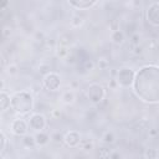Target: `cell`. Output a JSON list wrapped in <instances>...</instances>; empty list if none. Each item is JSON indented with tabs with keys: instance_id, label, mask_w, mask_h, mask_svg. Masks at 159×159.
Returning a JSON list of instances; mask_svg holds the SVG:
<instances>
[{
	"instance_id": "30",
	"label": "cell",
	"mask_w": 159,
	"mask_h": 159,
	"mask_svg": "<svg viewBox=\"0 0 159 159\" xmlns=\"http://www.w3.org/2000/svg\"><path fill=\"white\" fill-rule=\"evenodd\" d=\"M93 66H94V65H93V62H92L91 60H87V61L84 62V68H86L87 71H91V70L93 68Z\"/></svg>"
},
{
	"instance_id": "20",
	"label": "cell",
	"mask_w": 159,
	"mask_h": 159,
	"mask_svg": "<svg viewBox=\"0 0 159 159\" xmlns=\"http://www.w3.org/2000/svg\"><path fill=\"white\" fill-rule=\"evenodd\" d=\"M71 41H72V36H71L70 34H63V35H61V36L58 37V45H60V46H66V47H68V45L71 43Z\"/></svg>"
},
{
	"instance_id": "12",
	"label": "cell",
	"mask_w": 159,
	"mask_h": 159,
	"mask_svg": "<svg viewBox=\"0 0 159 159\" xmlns=\"http://www.w3.org/2000/svg\"><path fill=\"white\" fill-rule=\"evenodd\" d=\"M61 102L67 106H72L76 102V93L73 89H66L61 93Z\"/></svg>"
},
{
	"instance_id": "10",
	"label": "cell",
	"mask_w": 159,
	"mask_h": 159,
	"mask_svg": "<svg viewBox=\"0 0 159 159\" xmlns=\"http://www.w3.org/2000/svg\"><path fill=\"white\" fill-rule=\"evenodd\" d=\"M98 4L97 0H70L68 5L75 10H88Z\"/></svg>"
},
{
	"instance_id": "24",
	"label": "cell",
	"mask_w": 159,
	"mask_h": 159,
	"mask_svg": "<svg viewBox=\"0 0 159 159\" xmlns=\"http://www.w3.org/2000/svg\"><path fill=\"white\" fill-rule=\"evenodd\" d=\"M97 66H98V68H99V70L106 71V70H108V68H109L111 63H109V61H108L106 57H99V58L97 60Z\"/></svg>"
},
{
	"instance_id": "23",
	"label": "cell",
	"mask_w": 159,
	"mask_h": 159,
	"mask_svg": "<svg viewBox=\"0 0 159 159\" xmlns=\"http://www.w3.org/2000/svg\"><path fill=\"white\" fill-rule=\"evenodd\" d=\"M6 73L10 76V77H14V76H16L17 73H19V66L16 65V63H9L7 66H6Z\"/></svg>"
},
{
	"instance_id": "4",
	"label": "cell",
	"mask_w": 159,
	"mask_h": 159,
	"mask_svg": "<svg viewBox=\"0 0 159 159\" xmlns=\"http://www.w3.org/2000/svg\"><path fill=\"white\" fill-rule=\"evenodd\" d=\"M86 96L88 98V101L93 104H98L101 103L104 97H106V89L102 84L94 82V83H91L88 87H87V91H86Z\"/></svg>"
},
{
	"instance_id": "11",
	"label": "cell",
	"mask_w": 159,
	"mask_h": 159,
	"mask_svg": "<svg viewBox=\"0 0 159 159\" xmlns=\"http://www.w3.org/2000/svg\"><path fill=\"white\" fill-rule=\"evenodd\" d=\"M35 143H36V147H45L48 144V142L51 140V135L47 134L45 130H41V132H36L35 133Z\"/></svg>"
},
{
	"instance_id": "7",
	"label": "cell",
	"mask_w": 159,
	"mask_h": 159,
	"mask_svg": "<svg viewBox=\"0 0 159 159\" xmlns=\"http://www.w3.org/2000/svg\"><path fill=\"white\" fill-rule=\"evenodd\" d=\"M30 127H29V123L27 120L22 119V118H15L11 124H10V130L14 135L16 137H24L27 134Z\"/></svg>"
},
{
	"instance_id": "6",
	"label": "cell",
	"mask_w": 159,
	"mask_h": 159,
	"mask_svg": "<svg viewBox=\"0 0 159 159\" xmlns=\"http://www.w3.org/2000/svg\"><path fill=\"white\" fill-rule=\"evenodd\" d=\"M27 123H29L30 129H32L35 132H41L47 125L46 117L42 113H31L30 117L27 118Z\"/></svg>"
},
{
	"instance_id": "26",
	"label": "cell",
	"mask_w": 159,
	"mask_h": 159,
	"mask_svg": "<svg viewBox=\"0 0 159 159\" xmlns=\"http://www.w3.org/2000/svg\"><path fill=\"white\" fill-rule=\"evenodd\" d=\"M51 140H53V142H56V143H61V142H63V134H61V133H53L52 135H51Z\"/></svg>"
},
{
	"instance_id": "13",
	"label": "cell",
	"mask_w": 159,
	"mask_h": 159,
	"mask_svg": "<svg viewBox=\"0 0 159 159\" xmlns=\"http://www.w3.org/2000/svg\"><path fill=\"white\" fill-rule=\"evenodd\" d=\"M111 40H112V42L116 43V45H122V43L124 42V40H125V35H124V32H123L122 30L117 29V30H113V31H112V34H111Z\"/></svg>"
},
{
	"instance_id": "27",
	"label": "cell",
	"mask_w": 159,
	"mask_h": 159,
	"mask_svg": "<svg viewBox=\"0 0 159 159\" xmlns=\"http://www.w3.org/2000/svg\"><path fill=\"white\" fill-rule=\"evenodd\" d=\"M1 32H2V36H4L5 39H10V35H11V29H10V26H4Z\"/></svg>"
},
{
	"instance_id": "8",
	"label": "cell",
	"mask_w": 159,
	"mask_h": 159,
	"mask_svg": "<svg viewBox=\"0 0 159 159\" xmlns=\"http://www.w3.org/2000/svg\"><path fill=\"white\" fill-rule=\"evenodd\" d=\"M145 19L147 21L155 27H159V2H150L145 10Z\"/></svg>"
},
{
	"instance_id": "1",
	"label": "cell",
	"mask_w": 159,
	"mask_h": 159,
	"mask_svg": "<svg viewBox=\"0 0 159 159\" xmlns=\"http://www.w3.org/2000/svg\"><path fill=\"white\" fill-rule=\"evenodd\" d=\"M132 89L142 102L159 103V66L144 65L137 70Z\"/></svg>"
},
{
	"instance_id": "33",
	"label": "cell",
	"mask_w": 159,
	"mask_h": 159,
	"mask_svg": "<svg viewBox=\"0 0 159 159\" xmlns=\"http://www.w3.org/2000/svg\"><path fill=\"white\" fill-rule=\"evenodd\" d=\"M135 55H142V52H143V47L142 46H134V51H133Z\"/></svg>"
},
{
	"instance_id": "25",
	"label": "cell",
	"mask_w": 159,
	"mask_h": 159,
	"mask_svg": "<svg viewBox=\"0 0 159 159\" xmlns=\"http://www.w3.org/2000/svg\"><path fill=\"white\" fill-rule=\"evenodd\" d=\"M0 137H1V154H4L5 149H6V144H7V138H6V134L4 132L0 133Z\"/></svg>"
},
{
	"instance_id": "14",
	"label": "cell",
	"mask_w": 159,
	"mask_h": 159,
	"mask_svg": "<svg viewBox=\"0 0 159 159\" xmlns=\"http://www.w3.org/2000/svg\"><path fill=\"white\" fill-rule=\"evenodd\" d=\"M9 107H11V96L2 91L0 93V108L2 112H5Z\"/></svg>"
},
{
	"instance_id": "34",
	"label": "cell",
	"mask_w": 159,
	"mask_h": 159,
	"mask_svg": "<svg viewBox=\"0 0 159 159\" xmlns=\"http://www.w3.org/2000/svg\"><path fill=\"white\" fill-rule=\"evenodd\" d=\"M67 62H68V63H73V62H75V56H73V55H70V56L67 57Z\"/></svg>"
},
{
	"instance_id": "31",
	"label": "cell",
	"mask_w": 159,
	"mask_h": 159,
	"mask_svg": "<svg viewBox=\"0 0 159 159\" xmlns=\"http://www.w3.org/2000/svg\"><path fill=\"white\" fill-rule=\"evenodd\" d=\"M108 86L112 88V89H116L117 87H119V84H118V82H117V80L114 78V80H111L109 81V83H108Z\"/></svg>"
},
{
	"instance_id": "16",
	"label": "cell",
	"mask_w": 159,
	"mask_h": 159,
	"mask_svg": "<svg viewBox=\"0 0 159 159\" xmlns=\"http://www.w3.org/2000/svg\"><path fill=\"white\" fill-rule=\"evenodd\" d=\"M102 142L104 144H113L116 142V134L113 130H106L103 134H102Z\"/></svg>"
},
{
	"instance_id": "9",
	"label": "cell",
	"mask_w": 159,
	"mask_h": 159,
	"mask_svg": "<svg viewBox=\"0 0 159 159\" xmlns=\"http://www.w3.org/2000/svg\"><path fill=\"white\" fill-rule=\"evenodd\" d=\"M82 137L78 130H68L63 134V143L68 148H76L81 144Z\"/></svg>"
},
{
	"instance_id": "36",
	"label": "cell",
	"mask_w": 159,
	"mask_h": 159,
	"mask_svg": "<svg viewBox=\"0 0 159 159\" xmlns=\"http://www.w3.org/2000/svg\"><path fill=\"white\" fill-rule=\"evenodd\" d=\"M1 159H5V157H4V155H1Z\"/></svg>"
},
{
	"instance_id": "17",
	"label": "cell",
	"mask_w": 159,
	"mask_h": 159,
	"mask_svg": "<svg viewBox=\"0 0 159 159\" xmlns=\"http://www.w3.org/2000/svg\"><path fill=\"white\" fill-rule=\"evenodd\" d=\"M83 24H84V19L82 16H78V15L72 16L71 20H70V26L72 29H80V27L83 26Z\"/></svg>"
},
{
	"instance_id": "2",
	"label": "cell",
	"mask_w": 159,
	"mask_h": 159,
	"mask_svg": "<svg viewBox=\"0 0 159 159\" xmlns=\"http://www.w3.org/2000/svg\"><path fill=\"white\" fill-rule=\"evenodd\" d=\"M35 99L29 91H15L11 94V109L20 116L30 114L34 109Z\"/></svg>"
},
{
	"instance_id": "21",
	"label": "cell",
	"mask_w": 159,
	"mask_h": 159,
	"mask_svg": "<svg viewBox=\"0 0 159 159\" xmlns=\"http://www.w3.org/2000/svg\"><path fill=\"white\" fill-rule=\"evenodd\" d=\"M144 159H158V149L147 148L144 150Z\"/></svg>"
},
{
	"instance_id": "19",
	"label": "cell",
	"mask_w": 159,
	"mask_h": 159,
	"mask_svg": "<svg viewBox=\"0 0 159 159\" xmlns=\"http://www.w3.org/2000/svg\"><path fill=\"white\" fill-rule=\"evenodd\" d=\"M111 154H112V150L108 149L107 147H99L97 149V155L99 159H109Z\"/></svg>"
},
{
	"instance_id": "5",
	"label": "cell",
	"mask_w": 159,
	"mask_h": 159,
	"mask_svg": "<svg viewBox=\"0 0 159 159\" xmlns=\"http://www.w3.org/2000/svg\"><path fill=\"white\" fill-rule=\"evenodd\" d=\"M42 86L47 91H57L61 87V76L53 71L45 73L42 76Z\"/></svg>"
},
{
	"instance_id": "35",
	"label": "cell",
	"mask_w": 159,
	"mask_h": 159,
	"mask_svg": "<svg viewBox=\"0 0 159 159\" xmlns=\"http://www.w3.org/2000/svg\"><path fill=\"white\" fill-rule=\"evenodd\" d=\"M77 86H78V83H77L76 81H73V82L71 83V89H76V88H77Z\"/></svg>"
},
{
	"instance_id": "15",
	"label": "cell",
	"mask_w": 159,
	"mask_h": 159,
	"mask_svg": "<svg viewBox=\"0 0 159 159\" xmlns=\"http://www.w3.org/2000/svg\"><path fill=\"white\" fill-rule=\"evenodd\" d=\"M55 52H56V56L58 58H61V60H67V57L70 56V48L66 47V46H60L58 45L56 47Z\"/></svg>"
},
{
	"instance_id": "28",
	"label": "cell",
	"mask_w": 159,
	"mask_h": 159,
	"mask_svg": "<svg viewBox=\"0 0 159 159\" xmlns=\"http://www.w3.org/2000/svg\"><path fill=\"white\" fill-rule=\"evenodd\" d=\"M130 39H132V43L134 45V46H138L139 45V34H132V36H130Z\"/></svg>"
},
{
	"instance_id": "18",
	"label": "cell",
	"mask_w": 159,
	"mask_h": 159,
	"mask_svg": "<svg viewBox=\"0 0 159 159\" xmlns=\"http://www.w3.org/2000/svg\"><path fill=\"white\" fill-rule=\"evenodd\" d=\"M80 147L84 152H91L92 149H94V142L92 139H88V138L87 139H82Z\"/></svg>"
},
{
	"instance_id": "32",
	"label": "cell",
	"mask_w": 159,
	"mask_h": 159,
	"mask_svg": "<svg viewBox=\"0 0 159 159\" xmlns=\"http://www.w3.org/2000/svg\"><path fill=\"white\" fill-rule=\"evenodd\" d=\"M109 159H122V155H120L119 152H112Z\"/></svg>"
},
{
	"instance_id": "3",
	"label": "cell",
	"mask_w": 159,
	"mask_h": 159,
	"mask_svg": "<svg viewBox=\"0 0 159 159\" xmlns=\"http://www.w3.org/2000/svg\"><path fill=\"white\" fill-rule=\"evenodd\" d=\"M134 77H135V71L132 67H128V66L120 67L117 71V75H116V80H117L119 87H122V88L133 87Z\"/></svg>"
},
{
	"instance_id": "37",
	"label": "cell",
	"mask_w": 159,
	"mask_h": 159,
	"mask_svg": "<svg viewBox=\"0 0 159 159\" xmlns=\"http://www.w3.org/2000/svg\"><path fill=\"white\" fill-rule=\"evenodd\" d=\"M158 159H159V149H158Z\"/></svg>"
},
{
	"instance_id": "29",
	"label": "cell",
	"mask_w": 159,
	"mask_h": 159,
	"mask_svg": "<svg viewBox=\"0 0 159 159\" xmlns=\"http://www.w3.org/2000/svg\"><path fill=\"white\" fill-rule=\"evenodd\" d=\"M51 116H52V118L57 119V118H60V117H61V111H60V109H57V108H55V109H52Z\"/></svg>"
},
{
	"instance_id": "22",
	"label": "cell",
	"mask_w": 159,
	"mask_h": 159,
	"mask_svg": "<svg viewBox=\"0 0 159 159\" xmlns=\"http://www.w3.org/2000/svg\"><path fill=\"white\" fill-rule=\"evenodd\" d=\"M22 143H24V145L27 147V148H32V147L36 145V143H35V137H34V135H30V134H26V135L22 137Z\"/></svg>"
}]
</instances>
